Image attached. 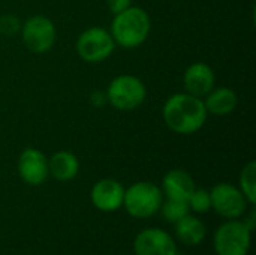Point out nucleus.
<instances>
[{"instance_id": "obj_1", "label": "nucleus", "mask_w": 256, "mask_h": 255, "mask_svg": "<svg viewBox=\"0 0 256 255\" xmlns=\"http://www.w3.org/2000/svg\"><path fill=\"white\" fill-rule=\"evenodd\" d=\"M162 117L170 131L177 135H194L200 132L208 117L202 98L186 92L171 95L162 108Z\"/></svg>"}, {"instance_id": "obj_2", "label": "nucleus", "mask_w": 256, "mask_h": 255, "mask_svg": "<svg viewBox=\"0 0 256 255\" xmlns=\"http://www.w3.org/2000/svg\"><path fill=\"white\" fill-rule=\"evenodd\" d=\"M152 18L141 6H130L123 12L112 15L110 33L116 45L134 50L141 47L150 36Z\"/></svg>"}, {"instance_id": "obj_3", "label": "nucleus", "mask_w": 256, "mask_h": 255, "mask_svg": "<svg viewBox=\"0 0 256 255\" xmlns=\"http://www.w3.org/2000/svg\"><path fill=\"white\" fill-rule=\"evenodd\" d=\"M105 93L108 104L123 113L140 108L147 99L146 84L132 74H122L114 77L110 81Z\"/></svg>"}, {"instance_id": "obj_4", "label": "nucleus", "mask_w": 256, "mask_h": 255, "mask_svg": "<svg viewBox=\"0 0 256 255\" xmlns=\"http://www.w3.org/2000/svg\"><path fill=\"white\" fill-rule=\"evenodd\" d=\"M162 201V189L153 182L141 180L124 189L123 206L130 216L138 219H146L156 215L160 210Z\"/></svg>"}, {"instance_id": "obj_5", "label": "nucleus", "mask_w": 256, "mask_h": 255, "mask_svg": "<svg viewBox=\"0 0 256 255\" xmlns=\"http://www.w3.org/2000/svg\"><path fill=\"white\" fill-rule=\"evenodd\" d=\"M116 42L110 30L92 26L80 33L75 42V51L78 57L86 63H102L112 56L116 51Z\"/></svg>"}, {"instance_id": "obj_6", "label": "nucleus", "mask_w": 256, "mask_h": 255, "mask_svg": "<svg viewBox=\"0 0 256 255\" xmlns=\"http://www.w3.org/2000/svg\"><path fill=\"white\" fill-rule=\"evenodd\" d=\"M22 44L33 54H46L57 41V29L51 18L36 14L21 23Z\"/></svg>"}, {"instance_id": "obj_7", "label": "nucleus", "mask_w": 256, "mask_h": 255, "mask_svg": "<svg viewBox=\"0 0 256 255\" xmlns=\"http://www.w3.org/2000/svg\"><path fill=\"white\" fill-rule=\"evenodd\" d=\"M252 231L238 219H228L222 224L213 237V246L218 255H248L250 249Z\"/></svg>"}, {"instance_id": "obj_8", "label": "nucleus", "mask_w": 256, "mask_h": 255, "mask_svg": "<svg viewBox=\"0 0 256 255\" xmlns=\"http://www.w3.org/2000/svg\"><path fill=\"white\" fill-rule=\"evenodd\" d=\"M210 201L212 209L218 215L226 219H238L242 218L248 210V200L240 191V188L222 182L213 186L210 191Z\"/></svg>"}, {"instance_id": "obj_9", "label": "nucleus", "mask_w": 256, "mask_h": 255, "mask_svg": "<svg viewBox=\"0 0 256 255\" xmlns=\"http://www.w3.org/2000/svg\"><path fill=\"white\" fill-rule=\"evenodd\" d=\"M20 179L28 186H39L48 179V158L36 147H26L16 161Z\"/></svg>"}, {"instance_id": "obj_10", "label": "nucleus", "mask_w": 256, "mask_h": 255, "mask_svg": "<svg viewBox=\"0 0 256 255\" xmlns=\"http://www.w3.org/2000/svg\"><path fill=\"white\" fill-rule=\"evenodd\" d=\"M135 255H177L172 236L160 228H146L134 240Z\"/></svg>"}, {"instance_id": "obj_11", "label": "nucleus", "mask_w": 256, "mask_h": 255, "mask_svg": "<svg viewBox=\"0 0 256 255\" xmlns=\"http://www.w3.org/2000/svg\"><path fill=\"white\" fill-rule=\"evenodd\" d=\"M90 198L98 210L116 212L123 206L124 186L116 179H100L93 185Z\"/></svg>"}, {"instance_id": "obj_12", "label": "nucleus", "mask_w": 256, "mask_h": 255, "mask_svg": "<svg viewBox=\"0 0 256 255\" xmlns=\"http://www.w3.org/2000/svg\"><path fill=\"white\" fill-rule=\"evenodd\" d=\"M183 86L186 93L204 98L216 86V74L206 62H194L183 74Z\"/></svg>"}, {"instance_id": "obj_13", "label": "nucleus", "mask_w": 256, "mask_h": 255, "mask_svg": "<svg viewBox=\"0 0 256 255\" xmlns=\"http://www.w3.org/2000/svg\"><path fill=\"white\" fill-rule=\"evenodd\" d=\"M195 188V182L188 171L182 168H174L164 176L160 189L162 194H165V197L170 200L188 201Z\"/></svg>"}, {"instance_id": "obj_14", "label": "nucleus", "mask_w": 256, "mask_h": 255, "mask_svg": "<svg viewBox=\"0 0 256 255\" xmlns=\"http://www.w3.org/2000/svg\"><path fill=\"white\" fill-rule=\"evenodd\" d=\"M202 101H204V107L207 113L212 116H218V117L231 114L237 108V104H238L237 93L226 86H220V87L214 86L213 90L208 92L202 98Z\"/></svg>"}, {"instance_id": "obj_15", "label": "nucleus", "mask_w": 256, "mask_h": 255, "mask_svg": "<svg viewBox=\"0 0 256 255\" xmlns=\"http://www.w3.org/2000/svg\"><path fill=\"white\" fill-rule=\"evenodd\" d=\"M48 173L57 182H70L80 173V159L69 150H58L48 158Z\"/></svg>"}, {"instance_id": "obj_16", "label": "nucleus", "mask_w": 256, "mask_h": 255, "mask_svg": "<svg viewBox=\"0 0 256 255\" xmlns=\"http://www.w3.org/2000/svg\"><path fill=\"white\" fill-rule=\"evenodd\" d=\"M206 225L204 222L192 215H186L176 222V236L178 240L188 246H196L206 239Z\"/></svg>"}, {"instance_id": "obj_17", "label": "nucleus", "mask_w": 256, "mask_h": 255, "mask_svg": "<svg viewBox=\"0 0 256 255\" xmlns=\"http://www.w3.org/2000/svg\"><path fill=\"white\" fill-rule=\"evenodd\" d=\"M238 188L246 197L249 204L256 203V162H248L238 177Z\"/></svg>"}, {"instance_id": "obj_18", "label": "nucleus", "mask_w": 256, "mask_h": 255, "mask_svg": "<svg viewBox=\"0 0 256 255\" xmlns=\"http://www.w3.org/2000/svg\"><path fill=\"white\" fill-rule=\"evenodd\" d=\"M160 212H162L164 218L168 222L176 224L178 219H182L183 216L189 215L190 209H189L188 201H178V200H170V198H166V201H162Z\"/></svg>"}, {"instance_id": "obj_19", "label": "nucleus", "mask_w": 256, "mask_h": 255, "mask_svg": "<svg viewBox=\"0 0 256 255\" xmlns=\"http://www.w3.org/2000/svg\"><path fill=\"white\" fill-rule=\"evenodd\" d=\"M189 209L196 212V213H206L212 209V201H210V192L201 188H195L192 195L188 200Z\"/></svg>"}, {"instance_id": "obj_20", "label": "nucleus", "mask_w": 256, "mask_h": 255, "mask_svg": "<svg viewBox=\"0 0 256 255\" xmlns=\"http://www.w3.org/2000/svg\"><path fill=\"white\" fill-rule=\"evenodd\" d=\"M21 30V20L14 14L0 15V36L12 38Z\"/></svg>"}, {"instance_id": "obj_21", "label": "nucleus", "mask_w": 256, "mask_h": 255, "mask_svg": "<svg viewBox=\"0 0 256 255\" xmlns=\"http://www.w3.org/2000/svg\"><path fill=\"white\" fill-rule=\"evenodd\" d=\"M106 6L112 15L126 11L128 8L132 6V0H106Z\"/></svg>"}, {"instance_id": "obj_22", "label": "nucleus", "mask_w": 256, "mask_h": 255, "mask_svg": "<svg viewBox=\"0 0 256 255\" xmlns=\"http://www.w3.org/2000/svg\"><path fill=\"white\" fill-rule=\"evenodd\" d=\"M88 101L94 108H100V107H105L108 104L105 90H93L88 96Z\"/></svg>"}]
</instances>
